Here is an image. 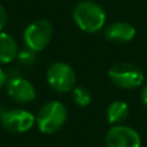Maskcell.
I'll return each mask as SVG.
<instances>
[{
	"mask_svg": "<svg viewBox=\"0 0 147 147\" xmlns=\"http://www.w3.org/2000/svg\"><path fill=\"white\" fill-rule=\"evenodd\" d=\"M72 20L81 31L94 34L105 27L106 13L99 4L92 0H83L74 8Z\"/></svg>",
	"mask_w": 147,
	"mask_h": 147,
	"instance_id": "6da1fadb",
	"label": "cell"
},
{
	"mask_svg": "<svg viewBox=\"0 0 147 147\" xmlns=\"http://www.w3.org/2000/svg\"><path fill=\"white\" fill-rule=\"evenodd\" d=\"M67 115H69L67 107L61 101L51 99L39 109L38 115L35 116V124L41 133L53 134L65 125Z\"/></svg>",
	"mask_w": 147,
	"mask_h": 147,
	"instance_id": "7a4b0ae2",
	"label": "cell"
},
{
	"mask_svg": "<svg viewBox=\"0 0 147 147\" xmlns=\"http://www.w3.org/2000/svg\"><path fill=\"white\" fill-rule=\"evenodd\" d=\"M53 38V26L48 20H36L23 31V43L26 48L39 53L51 44Z\"/></svg>",
	"mask_w": 147,
	"mask_h": 147,
	"instance_id": "3957f363",
	"label": "cell"
},
{
	"mask_svg": "<svg viewBox=\"0 0 147 147\" xmlns=\"http://www.w3.org/2000/svg\"><path fill=\"white\" fill-rule=\"evenodd\" d=\"M109 79L114 85L121 89H134L138 88L145 81V75L138 66L129 62H119L115 63L109 70Z\"/></svg>",
	"mask_w": 147,
	"mask_h": 147,
	"instance_id": "277c9868",
	"label": "cell"
},
{
	"mask_svg": "<svg viewBox=\"0 0 147 147\" xmlns=\"http://www.w3.org/2000/svg\"><path fill=\"white\" fill-rule=\"evenodd\" d=\"M47 83L58 93H69L76 86V74L66 62H54L47 70Z\"/></svg>",
	"mask_w": 147,
	"mask_h": 147,
	"instance_id": "5b68a950",
	"label": "cell"
},
{
	"mask_svg": "<svg viewBox=\"0 0 147 147\" xmlns=\"http://www.w3.org/2000/svg\"><path fill=\"white\" fill-rule=\"evenodd\" d=\"M35 115L25 109H12L0 116L3 128L10 133H25L35 125Z\"/></svg>",
	"mask_w": 147,
	"mask_h": 147,
	"instance_id": "8992f818",
	"label": "cell"
},
{
	"mask_svg": "<svg viewBox=\"0 0 147 147\" xmlns=\"http://www.w3.org/2000/svg\"><path fill=\"white\" fill-rule=\"evenodd\" d=\"M107 147H141V136L127 125H112L105 137Z\"/></svg>",
	"mask_w": 147,
	"mask_h": 147,
	"instance_id": "52a82bcc",
	"label": "cell"
},
{
	"mask_svg": "<svg viewBox=\"0 0 147 147\" xmlns=\"http://www.w3.org/2000/svg\"><path fill=\"white\" fill-rule=\"evenodd\" d=\"M7 93L17 103H30L36 98V89L30 80L21 76H13L7 81Z\"/></svg>",
	"mask_w": 147,
	"mask_h": 147,
	"instance_id": "ba28073f",
	"label": "cell"
},
{
	"mask_svg": "<svg viewBox=\"0 0 147 147\" xmlns=\"http://www.w3.org/2000/svg\"><path fill=\"white\" fill-rule=\"evenodd\" d=\"M105 38L115 44H127L136 38V27L124 21L112 22L103 30Z\"/></svg>",
	"mask_w": 147,
	"mask_h": 147,
	"instance_id": "9c48e42d",
	"label": "cell"
},
{
	"mask_svg": "<svg viewBox=\"0 0 147 147\" xmlns=\"http://www.w3.org/2000/svg\"><path fill=\"white\" fill-rule=\"evenodd\" d=\"M18 44L10 34L0 31V63H10L18 56Z\"/></svg>",
	"mask_w": 147,
	"mask_h": 147,
	"instance_id": "30bf717a",
	"label": "cell"
},
{
	"mask_svg": "<svg viewBox=\"0 0 147 147\" xmlns=\"http://www.w3.org/2000/svg\"><path fill=\"white\" fill-rule=\"evenodd\" d=\"M129 115V107L124 101H114L109 105L106 111L107 121L111 125H119L125 121Z\"/></svg>",
	"mask_w": 147,
	"mask_h": 147,
	"instance_id": "8fae6325",
	"label": "cell"
},
{
	"mask_svg": "<svg viewBox=\"0 0 147 147\" xmlns=\"http://www.w3.org/2000/svg\"><path fill=\"white\" fill-rule=\"evenodd\" d=\"M72 99L78 106L86 107L92 102V93L88 88L83 85H76L72 89Z\"/></svg>",
	"mask_w": 147,
	"mask_h": 147,
	"instance_id": "7c38bea8",
	"label": "cell"
},
{
	"mask_svg": "<svg viewBox=\"0 0 147 147\" xmlns=\"http://www.w3.org/2000/svg\"><path fill=\"white\" fill-rule=\"evenodd\" d=\"M17 59H18V61H20L22 65H26V66L34 65V62L36 61L35 52L30 51V49H25V51H21V52H18Z\"/></svg>",
	"mask_w": 147,
	"mask_h": 147,
	"instance_id": "4fadbf2b",
	"label": "cell"
},
{
	"mask_svg": "<svg viewBox=\"0 0 147 147\" xmlns=\"http://www.w3.org/2000/svg\"><path fill=\"white\" fill-rule=\"evenodd\" d=\"M8 23V13L4 5L0 4V31H4L5 26Z\"/></svg>",
	"mask_w": 147,
	"mask_h": 147,
	"instance_id": "5bb4252c",
	"label": "cell"
},
{
	"mask_svg": "<svg viewBox=\"0 0 147 147\" xmlns=\"http://www.w3.org/2000/svg\"><path fill=\"white\" fill-rule=\"evenodd\" d=\"M8 75L5 74L4 70L0 67V89H3L5 85H7V81H8Z\"/></svg>",
	"mask_w": 147,
	"mask_h": 147,
	"instance_id": "9a60e30c",
	"label": "cell"
},
{
	"mask_svg": "<svg viewBox=\"0 0 147 147\" xmlns=\"http://www.w3.org/2000/svg\"><path fill=\"white\" fill-rule=\"evenodd\" d=\"M141 101H142V103L145 105V107L147 109V84L141 90Z\"/></svg>",
	"mask_w": 147,
	"mask_h": 147,
	"instance_id": "2e32d148",
	"label": "cell"
}]
</instances>
